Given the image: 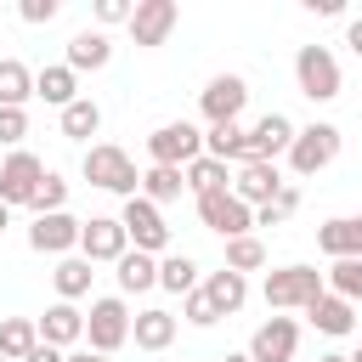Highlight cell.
Here are the masks:
<instances>
[{"label": "cell", "instance_id": "obj_1", "mask_svg": "<svg viewBox=\"0 0 362 362\" xmlns=\"http://www.w3.org/2000/svg\"><path fill=\"white\" fill-rule=\"evenodd\" d=\"M85 181L90 187H102V192H124V198H136L141 192V175H136V164H130V153L124 147H107V141H96V147H85Z\"/></svg>", "mask_w": 362, "mask_h": 362}, {"label": "cell", "instance_id": "obj_2", "mask_svg": "<svg viewBox=\"0 0 362 362\" xmlns=\"http://www.w3.org/2000/svg\"><path fill=\"white\" fill-rule=\"evenodd\" d=\"M322 288L328 283H322L317 266H283V272H266V283H260V294H266L272 311H305Z\"/></svg>", "mask_w": 362, "mask_h": 362}, {"label": "cell", "instance_id": "obj_3", "mask_svg": "<svg viewBox=\"0 0 362 362\" xmlns=\"http://www.w3.org/2000/svg\"><path fill=\"white\" fill-rule=\"evenodd\" d=\"M85 339H90L96 356H113V351L130 339V305H124L119 294L90 300V311H85Z\"/></svg>", "mask_w": 362, "mask_h": 362}, {"label": "cell", "instance_id": "obj_4", "mask_svg": "<svg viewBox=\"0 0 362 362\" xmlns=\"http://www.w3.org/2000/svg\"><path fill=\"white\" fill-rule=\"evenodd\" d=\"M294 79H300V96L311 102H334L339 96V62L328 45H300L294 51Z\"/></svg>", "mask_w": 362, "mask_h": 362}, {"label": "cell", "instance_id": "obj_5", "mask_svg": "<svg viewBox=\"0 0 362 362\" xmlns=\"http://www.w3.org/2000/svg\"><path fill=\"white\" fill-rule=\"evenodd\" d=\"M119 226H124V238H130L141 255H164V249H170V226H164L158 204H147L141 192H136V198H124V209H119Z\"/></svg>", "mask_w": 362, "mask_h": 362}, {"label": "cell", "instance_id": "obj_6", "mask_svg": "<svg viewBox=\"0 0 362 362\" xmlns=\"http://www.w3.org/2000/svg\"><path fill=\"white\" fill-rule=\"evenodd\" d=\"M334 158H339V130H334V124H305V130H294V141H288L294 175H317V170H328Z\"/></svg>", "mask_w": 362, "mask_h": 362}, {"label": "cell", "instance_id": "obj_7", "mask_svg": "<svg viewBox=\"0 0 362 362\" xmlns=\"http://www.w3.org/2000/svg\"><path fill=\"white\" fill-rule=\"evenodd\" d=\"M204 153V136L187 124V119H175V124H158L153 136H147V158L153 164H170V170H187L192 158Z\"/></svg>", "mask_w": 362, "mask_h": 362}, {"label": "cell", "instance_id": "obj_8", "mask_svg": "<svg viewBox=\"0 0 362 362\" xmlns=\"http://www.w3.org/2000/svg\"><path fill=\"white\" fill-rule=\"evenodd\" d=\"M198 221H204L209 232H221V238H243V232L255 226V209H249L243 198H232V187H221V192H204V198H198Z\"/></svg>", "mask_w": 362, "mask_h": 362}, {"label": "cell", "instance_id": "obj_9", "mask_svg": "<svg viewBox=\"0 0 362 362\" xmlns=\"http://www.w3.org/2000/svg\"><path fill=\"white\" fill-rule=\"evenodd\" d=\"M40 181H45V164H40L28 147H17V153L0 164V204H6V209H17V204H34Z\"/></svg>", "mask_w": 362, "mask_h": 362}, {"label": "cell", "instance_id": "obj_10", "mask_svg": "<svg viewBox=\"0 0 362 362\" xmlns=\"http://www.w3.org/2000/svg\"><path fill=\"white\" fill-rule=\"evenodd\" d=\"M243 102H249V85H243L238 74H215V79L198 90V107H204L209 124H238Z\"/></svg>", "mask_w": 362, "mask_h": 362}, {"label": "cell", "instance_id": "obj_11", "mask_svg": "<svg viewBox=\"0 0 362 362\" xmlns=\"http://www.w3.org/2000/svg\"><path fill=\"white\" fill-rule=\"evenodd\" d=\"M79 255L96 266V260H113L119 266V255H130V238H124V226H119V215H90L85 226H79Z\"/></svg>", "mask_w": 362, "mask_h": 362}, {"label": "cell", "instance_id": "obj_12", "mask_svg": "<svg viewBox=\"0 0 362 362\" xmlns=\"http://www.w3.org/2000/svg\"><path fill=\"white\" fill-rule=\"evenodd\" d=\"M294 351H300V322L294 317H272V322H260L255 328V339H249V362H294Z\"/></svg>", "mask_w": 362, "mask_h": 362}, {"label": "cell", "instance_id": "obj_13", "mask_svg": "<svg viewBox=\"0 0 362 362\" xmlns=\"http://www.w3.org/2000/svg\"><path fill=\"white\" fill-rule=\"evenodd\" d=\"M175 23H181V6H175V0H136V11H130V40H136V45H164Z\"/></svg>", "mask_w": 362, "mask_h": 362}, {"label": "cell", "instance_id": "obj_14", "mask_svg": "<svg viewBox=\"0 0 362 362\" xmlns=\"http://www.w3.org/2000/svg\"><path fill=\"white\" fill-rule=\"evenodd\" d=\"M277 187H283V175H277V164H266V158H243V164H238V175H232V198H243L249 209L272 204V198H277Z\"/></svg>", "mask_w": 362, "mask_h": 362}, {"label": "cell", "instance_id": "obj_15", "mask_svg": "<svg viewBox=\"0 0 362 362\" xmlns=\"http://www.w3.org/2000/svg\"><path fill=\"white\" fill-rule=\"evenodd\" d=\"M79 226H85V221H74L68 209H57V215H34V226H28V249H40V255H68V249H79Z\"/></svg>", "mask_w": 362, "mask_h": 362}, {"label": "cell", "instance_id": "obj_16", "mask_svg": "<svg viewBox=\"0 0 362 362\" xmlns=\"http://www.w3.org/2000/svg\"><path fill=\"white\" fill-rule=\"evenodd\" d=\"M40 328V345H79L85 339V311L79 305H68V300H57V305H45V317L34 322Z\"/></svg>", "mask_w": 362, "mask_h": 362}, {"label": "cell", "instance_id": "obj_17", "mask_svg": "<svg viewBox=\"0 0 362 362\" xmlns=\"http://www.w3.org/2000/svg\"><path fill=\"white\" fill-rule=\"evenodd\" d=\"M317 249L334 260H362V215H334L317 226Z\"/></svg>", "mask_w": 362, "mask_h": 362}, {"label": "cell", "instance_id": "obj_18", "mask_svg": "<svg viewBox=\"0 0 362 362\" xmlns=\"http://www.w3.org/2000/svg\"><path fill=\"white\" fill-rule=\"evenodd\" d=\"M288 141H294V124H288L283 113H266V119L249 124V158L277 164V153H288Z\"/></svg>", "mask_w": 362, "mask_h": 362}, {"label": "cell", "instance_id": "obj_19", "mask_svg": "<svg viewBox=\"0 0 362 362\" xmlns=\"http://www.w3.org/2000/svg\"><path fill=\"white\" fill-rule=\"evenodd\" d=\"M305 317H311V328H317V334H334V339L356 328V305H351V300H339V294H328V288L305 305Z\"/></svg>", "mask_w": 362, "mask_h": 362}, {"label": "cell", "instance_id": "obj_20", "mask_svg": "<svg viewBox=\"0 0 362 362\" xmlns=\"http://www.w3.org/2000/svg\"><path fill=\"white\" fill-rule=\"evenodd\" d=\"M204 300L215 305V317H232V311H243V300H249V277H238V272H209L204 277Z\"/></svg>", "mask_w": 362, "mask_h": 362}, {"label": "cell", "instance_id": "obj_21", "mask_svg": "<svg viewBox=\"0 0 362 362\" xmlns=\"http://www.w3.org/2000/svg\"><path fill=\"white\" fill-rule=\"evenodd\" d=\"M107 57H113V40L102 28H85V34L68 40V68L74 74H96V68H107Z\"/></svg>", "mask_w": 362, "mask_h": 362}, {"label": "cell", "instance_id": "obj_22", "mask_svg": "<svg viewBox=\"0 0 362 362\" xmlns=\"http://www.w3.org/2000/svg\"><path fill=\"white\" fill-rule=\"evenodd\" d=\"M34 96L51 102V107H68V102H79V74L68 62H51V68L34 74Z\"/></svg>", "mask_w": 362, "mask_h": 362}, {"label": "cell", "instance_id": "obj_23", "mask_svg": "<svg viewBox=\"0 0 362 362\" xmlns=\"http://www.w3.org/2000/svg\"><path fill=\"white\" fill-rule=\"evenodd\" d=\"M130 339H136V351H164L170 339H175V317L170 311H136L130 317Z\"/></svg>", "mask_w": 362, "mask_h": 362}, {"label": "cell", "instance_id": "obj_24", "mask_svg": "<svg viewBox=\"0 0 362 362\" xmlns=\"http://www.w3.org/2000/svg\"><path fill=\"white\" fill-rule=\"evenodd\" d=\"M90 277H96V272H90V260H85V255H62V260H57V272H51L57 300H68V305H74V300H85V294H90Z\"/></svg>", "mask_w": 362, "mask_h": 362}, {"label": "cell", "instance_id": "obj_25", "mask_svg": "<svg viewBox=\"0 0 362 362\" xmlns=\"http://www.w3.org/2000/svg\"><path fill=\"white\" fill-rule=\"evenodd\" d=\"M204 153L221 158V164H243V158H249V130H243V124H209Z\"/></svg>", "mask_w": 362, "mask_h": 362}, {"label": "cell", "instance_id": "obj_26", "mask_svg": "<svg viewBox=\"0 0 362 362\" xmlns=\"http://www.w3.org/2000/svg\"><path fill=\"white\" fill-rule=\"evenodd\" d=\"M181 175H187V192H192V198H204V192H221V187H232L226 164H221V158H209V153H198V158H192V164H187Z\"/></svg>", "mask_w": 362, "mask_h": 362}, {"label": "cell", "instance_id": "obj_27", "mask_svg": "<svg viewBox=\"0 0 362 362\" xmlns=\"http://www.w3.org/2000/svg\"><path fill=\"white\" fill-rule=\"evenodd\" d=\"M181 192H187V175L170 170V164H153V170L141 175V198H147V204H175Z\"/></svg>", "mask_w": 362, "mask_h": 362}, {"label": "cell", "instance_id": "obj_28", "mask_svg": "<svg viewBox=\"0 0 362 362\" xmlns=\"http://www.w3.org/2000/svg\"><path fill=\"white\" fill-rule=\"evenodd\" d=\"M153 283H158V260H153V255H141V249L119 255V288H124V294H141V288H153Z\"/></svg>", "mask_w": 362, "mask_h": 362}, {"label": "cell", "instance_id": "obj_29", "mask_svg": "<svg viewBox=\"0 0 362 362\" xmlns=\"http://www.w3.org/2000/svg\"><path fill=\"white\" fill-rule=\"evenodd\" d=\"M34 345H40V328H34L28 317H6V322H0V356H6V362H23Z\"/></svg>", "mask_w": 362, "mask_h": 362}, {"label": "cell", "instance_id": "obj_30", "mask_svg": "<svg viewBox=\"0 0 362 362\" xmlns=\"http://www.w3.org/2000/svg\"><path fill=\"white\" fill-rule=\"evenodd\" d=\"M34 96V74L17 57H0V107H23Z\"/></svg>", "mask_w": 362, "mask_h": 362}, {"label": "cell", "instance_id": "obj_31", "mask_svg": "<svg viewBox=\"0 0 362 362\" xmlns=\"http://www.w3.org/2000/svg\"><path fill=\"white\" fill-rule=\"evenodd\" d=\"M102 130V107L90 102V96H79V102H68L62 107V136H74V141H90Z\"/></svg>", "mask_w": 362, "mask_h": 362}, {"label": "cell", "instance_id": "obj_32", "mask_svg": "<svg viewBox=\"0 0 362 362\" xmlns=\"http://www.w3.org/2000/svg\"><path fill=\"white\" fill-rule=\"evenodd\" d=\"M158 288L192 294V288H198V260H192V255H164V260H158Z\"/></svg>", "mask_w": 362, "mask_h": 362}, {"label": "cell", "instance_id": "obj_33", "mask_svg": "<svg viewBox=\"0 0 362 362\" xmlns=\"http://www.w3.org/2000/svg\"><path fill=\"white\" fill-rule=\"evenodd\" d=\"M266 266V243L255 238V232H243V238H226V272H260Z\"/></svg>", "mask_w": 362, "mask_h": 362}, {"label": "cell", "instance_id": "obj_34", "mask_svg": "<svg viewBox=\"0 0 362 362\" xmlns=\"http://www.w3.org/2000/svg\"><path fill=\"white\" fill-rule=\"evenodd\" d=\"M328 283V294H339V300H362V260H334V272L322 277Z\"/></svg>", "mask_w": 362, "mask_h": 362}, {"label": "cell", "instance_id": "obj_35", "mask_svg": "<svg viewBox=\"0 0 362 362\" xmlns=\"http://www.w3.org/2000/svg\"><path fill=\"white\" fill-rule=\"evenodd\" d=\"M62 204H68V181H62L57 170H45V181H40V192H34L28 209H34V215H57Z\"/></svg>", "mask_w": 362, "mask_h": 362}, {"label": "cell", "instance_id": "obj_36", "mask_svg": "<svg viewBox=\"0 0 362 362\" xmlns=\"http://www.w3.org/2000/svg\"><path fill=\"white\" fill-rule=\"evenodd\" d=\"M181 317L192 322V328H215L221 317H215V305L204 300V288H192V294H181Z\"/></svg>", "mask_w": 362, "mask_h": 362}, {"label": "cell", "instance_id": "obj_37", "mask_svg": "<svg viewBox=\"0 0 362 362\" xmlns=\"http://www.w3.org/2000/svg\"><path fill=\"white\" fill-rule=\"evenodd\" d=\"M23 136H28V113H23V107H0V141L17 147Z\"/></svg>", "mask_w": 362, "mask_h": 362}, {"label": "cell", "instance_id": "obj_38", "mask_svg": "<svg viewBox=\"0 0 362 362\" xmlns=\"http://www.w3.org/2000/svg\"><path fill=\"white\" fill-rule=\"evenodd\" d=\"M17 11H23V23H51L57 0H17Z\"/></svg>", "mask_w": 362, "mask_h": 362}, {"label": "cell", "instance_id": "obj_39", "mask_svg": "<svg viewBox=\"0 0 362 362\" xmlns=\"http://www.w3.org/2000/svg\"><path fill=\"white\" fill-rule=\"evenodd\" d=\"M130 0H96V23H130Z\"/></svg>", "mask_w": 362, "mask_h": 362}, {"label": "cell", "instance_id": "obj_40", "mask_svg": "<svg viewBox=\"0 0 362 362\" xmlns=\"http://www.w3.org/2000/svg\"><path fill=\"white\" fill-rule=\"evenodd\" d=\"M272 204H277V209H283V215H294V209H300V187H288V181H283V187H277V198H272Z\"/></svg>", "mask_w": 362, "mask_h": 362}, {"label": "cell", "instance_id": "obj_41", "mask_svg": "<svg viewBox=\"0 0 362 362\" xmlns=\"http://www.w3.org/2000/svg\"><path fill=\"white\" fill-rule=\"evenodd\" d=\"M305 11H317V17H339L345 0H305Z\"/></svg>", "mask_w": 362, "mask_h": 362}, {"label": "cell", "instance_id": "obj_42", "mask_svg": "<svg viewBox=\"0 0 362 362\" xmlns=\"http://www.w3.org/2000/svg\"><path fill=\"white\" fill-rule=\"evenodd\" d=\"M23 362H68V356H62V351H57V345H34V351H28V356H23Z\"/></svg>", "mask_w": 362, "mask_h": 362}, {"label": "cell", "instance_id": "obj_43", "mask_svg": "<svg viewBox=\"0 0 362 362\" xmlns=\"http://www.w3.org/2000/svg\"><path fill=\"white\" fill-rule=\"evenodd\" d=\"M345 45H351V51H356V57H362V17H356V23H351V28H345Z\"/></svg>", "mask_w": 362, "mask_h": 362}, {"label": "cell", "instance_id": "obj_44", "mask_svg": "<svg viewBox=\"0 0 362 362\" xmlns=\"http://www.w3.org/2000/svg\"><path fill=\"white\" fill-rule=\"evenodd\" d=\"M68 362H113V356H96V351H74Z\"/></svg>", "mask_w": 362, "mask_h": 362}, {"label": "cell", "instance_id": "obj_45", "mask_svg": "<svg viewBox=\"0 0 362 362\" xmlns=\"http://www.w3.org/2000/svg\"><path fill=\"white\" fill-rule=\"evenodd\" d=\"M317 362H351V356H339V351H328V356H317Z\"/></svg>", "mask_w": 362, "mask_h": 362}, {"label": "cell", "instance_id": "obj_46", "mask_svg": "<svg viewBox=\"0 0 362 362\" xmlns=\"http://www.w3.org/2000/svg\"><path fill=\"white\" fill-rule=\"evenodd\" d=\"M6 221H11V209H6V204H0V232H6Z\"/></svg>", "mask_w": 362, "mask_h": 362}, {"label": "cell", "instance_id": "obj_47", "mask_svg": "<svg viewBox=\"0 0 362 362\" xmlns=\"http://www.w3.org/2000/svg\"><path fill=\"white\" fill-rule=\"evenodd\" d=\"M221 362H249V356H238V351H232V356H221Z\"/></svg>", "mask_w": 362, "mask_h": 362}, {"label": "cell", "instance_id": "obj_48", "mask_svg": "<svg viewBox=\"0 0 362 362\" xmlns=\"http://www.w3.org/2000/svg\"><path fill=\"white\" fill-rule=\"evenodd\" d=\"M351 362H362V351H356V356H351Z\"/></svg>", "mask_w": 362, "mask_h": 362}, {"label": "cell", "instance_id": "obj_49", "mask_svg": "<svg viewBox=\"0 0 362 362\" xmlns=\"http://www.w3.org/2000/svg\"><path fill=\"white\" fill-rule=\"evenodd\" d=\"M0 362H6V356H0Z\"/></svg>", "mask_w": 362, "mask_h": 362}]
</instances>
